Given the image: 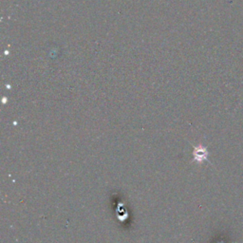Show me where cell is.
I'll use <instances>...</instances> for the list:
<instances>
[{"mask_svg": "<svg viewBox=\"0 0 243 243\" xmlns=\"http://www.w3.org/2000/svg\"><path fill=\"white\" fill-rule=\"evenodd\" d=\"M195 159L197 161H203L204 159H206V151L205 150H196L195 152Z\"/></svg>", "mask_w": 243, "mask_h": 243, "instance_id": "obj_1", "label": "cell"}]
</instances>
